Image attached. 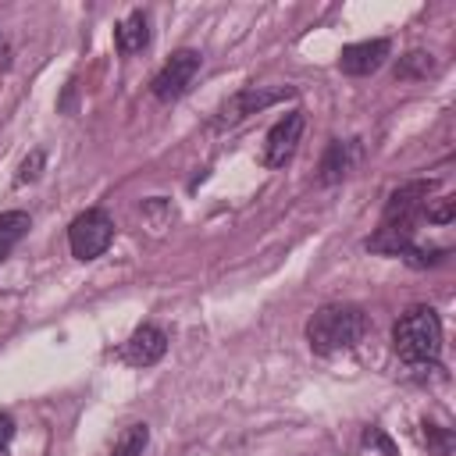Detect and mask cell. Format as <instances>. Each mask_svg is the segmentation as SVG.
<instances>
[{
  "label": "cell",
  "instance_id": "cell-19",
  "mask_svg": "<svg viewBox=\"0 0 456 456\" xmlns=\"http://www.w3.org/2000/svg\"><path fill=\"white\" fill-rule=\"evenodd\" d=\"M11 438H14V417L11 413H0V449H7Z\"/></svg>",
  "mask_w": 456,
  "mask_h": 456
},
{
  "label": "cell",
  "instance_id": "cell-15",
  "mask_svg": "<svg viewBox=\"0 0 456 456\" xmlns=\"http://www.w3.org/2000/svg\"><path fill=\"white\" fill-rule=\"evenodd\" d=\"M424 442L435 456H449L452 452V435L449 428H438V424H424Z\"/></svg>",
  "mask_w": 456,
  "mask_h": 456
},
{
  "label": "cell",
  "instance_id": "cell-5",
  "mask_svg": "<svg viewBox=\"0 0 456 456\" xmlns=\"http://www.w3.org/2000/svg\"><path fill=\"white\" fill-rule=\"evenodd\" d=\"M200 68H203V53L182 46V50H175V53L160 64V71H157L153 82H150V93H153L160 103H171V100H178V96L192 86V78L200 75Z\"/></svg>",
  "mask_w": 456,
  "mask_h": 456
},
{
  "label": "cell",
  "instance_id": "cell-4",
  "mask_svg": "<svg viewBox=\"0 0 456 456\" xmlns=\"http://www.w3.org/2000/svg\"><path fill=\"white\" fill-rule=\"evenodd\" d=\"M431 189H435V182H406V185H399V189L388 196L378 228H395V232L413 235L417 224L424 221V207H428Z\"/></svg>",
  "mask_w": 456,
  "mask_h": 456
},
{
  "label": "cell",
  "instance_id": "cell-12",
  "mask_svg": "<svg viewBox=\"0 0 456 456\" xmlns=\"http://www.w3.org/2000/svg\"><path fill=\"white\" fill-rule=\"evenodd\" d=\"M435 71H438V61L428 50H410L406 57L395 61V78L399 82H417V78H428Z\"/></svg>",
  "mask_w": 456,
  "mask_h": 456
},
{
  "label": "cell",
  "instance_id": "cell-18",
  "mask_svg": "<svg viewBox=\"0 0 456 456\" xmlns=\"http://www.w3.org/2000/svg\"><path fill=\"white\" fill-rule=\"evenodd\" d=\"M43 150H32V157L21 164V171H18V182H32V178H39V167H43Z\"/></svg>",
  "mask_w": 456,
  "mask_h": 456
},
{
  "label": "cell",
  "instance_id": "cell-3",
  "mask_svg": "<svg viewBox=\"0 0 456 456\" xmlns=\"http://www.w3.org/2000/svg\"><path fill=\"white\" fill-rule=\"evenodd\" d=\"M110 242H114V217L103 207H89L68 224V246L75 260H96Z\"/></svg>",
  "mask_w": 456,
  "mask_h": 456
},
{
  "label": "cell",
  "instance_id": "cell-20",
  "mask_svg": "<svg viewBox=\"0 0 456 456\" xmlns=\"http://www.w3.org/2000/svg\"><path fill=\"white\" fill-rule=\"evenodd\" d=\"M0 456H7V449H0Z\"/></svg>",
  "mask_w": 456,
  "mask_h": 456
},
{
  "label": "cell",
  "instance_id": "cell-1",
  "mask_svg": "<svg viewBox=\"0 0 456 456\" xmlns=\"http://www.w3.org/2000/svg\"><path fill=\"white\" fill-rule=\"evenodd\" d=\"M370 331V317L356 303H328L306 321V342L317 356H335L363 342Z\"/></svg>",
  "mask_w": 456,
  "mask_h": 456
},
{
  "label": "cell",
  "instance_id": "cell-8",
  "mask_svg": "<svg viewBox=\"0 0 456 456\" xmlns=\"http://www.w3.org/2000/svg\"><path fill=\"white\" fill-rule=\"evenodd\" d=\"M388 53H392V43L388 39H360V43H349L338 53V71L342 75H353V78L374 75L388 61Z\"/></svg>",
  "mask_w": 456,
  "mask_h": 456
},
{
  "label": "cell",
  "instance_id": "cell-13",
  "mask_svg": "<svg viewBox=\"0 0 456 456\" xmlns=\"http://www.w3.org/2000/svg\"><path fill=\"white\" fill-rule=\"evenodd\" d=\"M28 228H32V221L25 210H4L0 214V260L28 235Z\"/></svg>",
  "mask_w": 456,
  "mask_h": 456
},
{
  "label": "cell",
  "instance_id": "cell-6",
  "mask_svg": "<svg viewBox=\"0 0 456 456\" xmlns=\"http://www.w3.org/2000/svg\"><path fill=\"white\" fill-rule=\"evenodd\" d=\"M289 96H296V89L292 86H278V89H264V86H242L239 93H232L221 107H217V114H214V128H232V125H239L242 118H249V114H256V110H264V107H271V103H278V100H289Z\"/></svg>",
  "mask_w": 456,
  "mask_h": 456
},
{
  "label": "cell",
  "instance_id": "cell-11",
  "mask_svg": "<svg viewBox=\"0 0 456 456\" xmlns=\"http://www.w3.org/2000/svg\"><path fill=\"white\" fill-rule=\"evenodd\" d=\"M114 46H118V53H125V57L150 46V18H146V11H132L128 18L118 21V28H114Z\"/></svg>",
  "mask_w": 456,
  "mask_h": 456
},
{
  "label": "cell",
  "instance_id": "cell-10",
  "mask_svg": "<svg viewBox=\"0 0 456 456\" xmlns=\"http://www.w3.org/2000/svg\"><path fill=\"white\" fill-rule=\"evenodd\" d=\"M360 139H331L324 157H321V167H317V182L321 185H338L342 178H349V171L356 167L360 160Z\"/></svg>",
  "mask_w": 456,
  "mask_h": 456
},
{
  "label": "cell",
  "instance_id": "cell-2",
  "mask_svg": "<svg viewBox=\"0 0 456 456\" xmlns=\"http://www.w3.org/2000/svg\"><path fill=\"white\" fill-rule=\"evenodd\" d=\"M392 349L399 353V360L420 367V363H435L442 353V321L431 306H410L406 314H399V321L392 324Z\"/></svg>",
  "mask_w": 456,
  "mask_h": 456
},
{
  "label": "cell",
  "instance_id": "cell-9",
  "mask_svg": "<svg viewBox=\"0 0 456 456\" xmlns=\"http://www.w3.org/2000/svg\"><path fill=\"white\" fill-rule=\"evenodd\" d=\"M164 353H167V335L157 324H139L121 346V360L132 367H153Z\"/></svg>",
  "mask_w": 456,
  "mask_h": 456
},
{
  "label": "cell",
  "instance_id": "cell-17",
  "mask_svg": "<svg viewBox=\"0 0 456 456\" xmlns=\"http://www.w3.org/2000/svg\"><path fill=\"white\" fill-rule=\"evenodd\" d=\"M363 445H374V449H381L385 456H395V445H392V438H388L381 428H367V431H363Z\"/></svg>",
  "mask_w": 456,
  "mask_h": 456
},
{
  "label": "cell",
  "instance_id": "cell-7",
  "mask_svg": "<svg viewBox=\"0 0 456 456\" xmlns=\"http://www.w3.org/2000/svg\"><path fill=\"white\" fill-rule=\"evenodd\" d=\"M303 128H306L303 110H289L285 118H278L264 135V164L267 167H285L299 150Z\"/></svg>",
  "mask_w": 456,
  "mask_h": 456
},
{
  "label": "cell",
  "instance_id": "cell-16",
  "mask_svg": "<svg viewBox=\"0 0 456 456\" xmlns=\"http://www.w3.org/2000/svg\"><path fill=\"white\" fill-rule=\"evenodd\" d=\"M452 214H456V200H452V196H442L435 207H431V200H428V207H424V217H428L431 224H449Z\"/></svg>",
  "mask_w": 456,
  "mask_h": 456
},
{
  "label": "cell",
  "instance_id": "cell-14",
  "mask_svg": "<svg viewBox=\"0 0 456 456\" xmlns=\"http://www.w3.org/2000/svg\"><path fill=\"white\" fill-rule=\"evenodd\" d=\"M146 442H150V428L146 424H128L118 435V442L110 445L107 456H142L146 452Z\"/></svg>",
  "mask_w": 456,
  "mask_h": 456
}]
</instances>
